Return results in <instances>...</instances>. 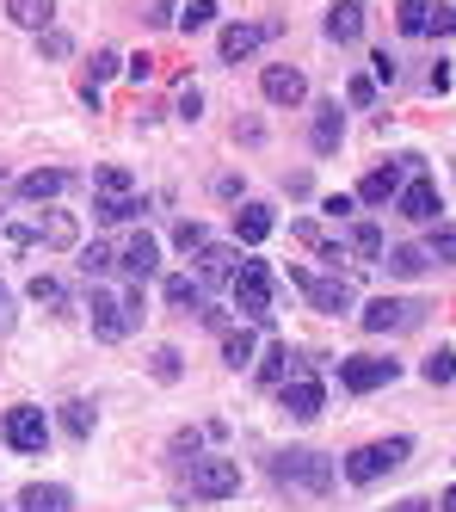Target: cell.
Wrapping results in <instances>:
<instances>
[{
  "label": "cell",
  "instance_id": "obj_39",
  "mask_svg": "<svg viewBox=\"0 0 456 512\" xmlns=\"http://www.w3.org/2000/svg\"><path fill=\"white\" fill-rule=\"evenodd\" d=\"M426 31H438V38H456V7H450V0H432V19H426Z\"/></svg>",
  "mask_w": 456,
  "mask_h": 512
},
{
  "label": "cell",
  "instance_id": "obj_47",
  "mask_svg": "<svg viewBox=\"0 0 456 512\" xmlns=\"http://www.w3.org/2000/svg\"><path fill=\"white\" fill-rule=\"evenodd\" d=\"M124 75H130V81H148V75H155V56H130Z\"/></svg>",
  "mask_w": 456,
  "mask_h": 512
},
{
  "label": "cell",
  "instance_id": "obj_50",
  "mask_svg": "<svg viewBox=\"0 0 456 512\" xmlns=\"http://www.w3.org/2000/svg\"><path fill=\"white\" fill-rule=\"evenodd\" d=\"M438 506H444V512H456V488H450V494H444V500H438Z\"/></svg>",
  "mask_w": 456,
  "mask_h": 512
},
{
  "label": "cell",
  "instance_id": "obj_6",
  "mask_svg": "<svg viewBox=\"0 0 456 512\" xmlns=\"http://www.w3.org/2000/svg\"><path fill=\"white\" fill-rule=\"evenodd\" d=\"M290 278L309 290V303H315L321 315H352V303H358L352 278H315V272H302V266H290Z\"/></svg>",
  "mask_w": 456,
  "mask_h": 512
},
{
  "label": "cell",
  "instance_id": "obj_21",
  "mask_svg": "<svg viewBox=\"0 0 456 512\" xmlns=\"http://www.w3.org/2000/svg\"><path fill=\"white\" fill-rule=\"evenodd\" d=\"M19 512H74V494L56 482H25L19 488Z\"/></svg>",
  "mask_w": 456,
  "mask_h": 512
},
{
  "label": "cell",
  "instance_id": "obj_26",
  "mask_svg": "<svg viewBox=\"0 0 456 512\" xmlns=\"http://www.w3.org/2000/svg\"><path fill=\"white\" fill-rule=\"evenodd\" d=\"M235 235L253 247V241H265V235H272V210H265V204H241L235 210Z\"/></svg>",
  "mask_w": 456,
  "mask_h": 512
},
{
  "label": "cell",
  "instance_id": "obj_7",
  "mask_svg": "<svg viewBox=\"0 0 456 512\" xmlns=\"http://www.w3.org/2000/svg\"><path fill=\"white\" fill-rule=\"evenodd\" d=\"M0 438H7L19 457H37V451H44V438H50V420L19 401V408H7V420H0Z\"/></svg>",
  "mask_w": 456,
  "mask_h": 512
},
{
  "label": "cell",
  "instance_id": "obj_19",
  "mask_svg": "<svg viewBox=\"0 0 456 512\" xmlns=\"http://www.w3.org/2000/svg\"><path fill=\"white\" fill-rule=\"evenodd\" d=\"M309 142H315V155H333L339 142H346V118H339V105L321 99L315 105V124H309Z\"/></svg>",
  "mask_w": 456,
  "mask_h": 512
},
{
  "label": "cell",
  "instance_id": "obj_45",
  "mask_svg": "<svg viewBox=\"0 0 456 512\" xmlns=\"http://www.w3.org/2000/svg\"><path fill=\"white\" fill-rule=\"evenodd\" d=\"M198 112H204V93H198V87H185V93H179V118H185V124H192Z\"/></svg>",
  "mask_w": 456,
  "mask_h": 512
},
{
  "label": "cell",
  "instance_id": "obj_37",
  "mask_svg": "<svg viewBox=\"0 0 456 512\" xmlns=\"http://www.w3.org/2000/svg\"><path fill=\"white\" fill-rule=\"evenodd\" d=\"M87 68H93V81H87V87H99V81H111V75H124V56H118V50H93Z\"/></svg>",
  "mask_w": 456,
  "mask_h": 512
},
{
  "label": "cell",
  "instance_id": "obj_9",
  "mask_svg": "<svg viewBox=\"0 0 456 512\" xmlns=\"http://www.w3.org/2000/svg\"><path fill=\"white\" fill-rule=\"evenodd\" d=\"M401 364L389 358H370V352H352V358H339V383H346L352 395H370V389H389L395 383Z\"/></svg>",
  "mask_w": 456,
  "mask_h": 512
},
{
  "label": "cell",
  "instance_id": "obj_17",
  "mask_svg": "<svg viewBox=\"0 0 456 512\" xmlns=\"http://www.w3.org/2000/svg\"><path fill=\"white\" fill-rule=\"evenodd\" d=\"M278 395H284V414H290V420H315V414H321V401H327L315 377H290Z\"/></svg>",
  "mask_w": 456,
  "mask_h": 512
},
{
  "label": "cell",
  "instance_id": "obj_41",
  "mask_svg": "<svg viewBox=\"0 0 456 512\" xmlns=\"http://www.w3.org/2000/svg\"><path fill=\"white\" fill-rule=\"evenodd\" d=\"M179 371H185V358H179L173 346H161V352H155V377H161V383H179Z\"/></svg>",
  "mask_w": 456,
  "mask_h": 512
},
{
  "label": "cell",
  "instance_id": "obj_27",
  "mask_svg": "<svg viewBox=\"0 0 456 512\" xmlns=\"http://www.w3.org/2000/svg\"><path fill=\"white\" fill-rule=\"evenodd\" d=\"M259 340H253V327H235V334H222V364L228 371H241V364H253Z\"/></svg>",
  "mask_w": 456,
  "mask_h": 512
},
{
  "label": "cell",
  "instance_id": "obj_13",
  "mask_svg": "<svg viewBox=\"0 0 456 512\" xmlns=\"http://www.w3.org/2000/svg\"><path fill=\"white\" fill-rule=\"evenodd\" d=\"M265 38H278V19H253V25H228L216 50H222V62H247V56H253V50H259Z\"/></svg>",
  "mask_w": 456,
  "mask_h": 512
},
{
  "label": "cell",
  "instance_id": "obj_51",
  "mask_svg": "<svg viewBox=\"0 0 456 512\" xmlns=\"http://www.w3.org/2000/svg\"><path fill=\"white\" fill-rule=\"evenodd\" d=\"M0 303H7V290H0Z\"/></svg>",
  "mask_w": 456,
  "mask_h": 512
},
{
  "label": "cell",
  "instance_id": "obj_3",
  "mask_svg": "<svg viewBox=\"0 0 456 512\" xmlns=\"http://www.w3.org/2000/svg\"><path fill=\"white\" fill-rule=\"evenodd\" d=\"M407 451H413V438H376V445H358V451L346 457V482H352V488L383 482L389 469H401V463H407Z\"/></svg>",
  "mask_w": 456,
  "mask_h": 512
},
{
  "label": "cell",
  "instance_id": "obj_48",
  "mask_svg": "<svg viewBox=\"0 0 456 512\" xmlns=\"http://www.w3.org/2000/svg\"><path fill=\"white\" fill-rule=\"evenodd\" d=\"M346 99H352V105H370V99H376V81H364V75H358V81L346 87Z\"/></svg>",
  "mask_w": 456,
  "mask_h": 512
},
{
  "label": "cell",
  "instance_id": "obj_30",
  "mask_svg": "<svg viewBox=\"0 0 456 512\" xmlns=\"http://www.w3.org/2000/svg\"><path fill=\"white\" fill-rule=\"evenodd\" d=\"M93 216H99V223H130V216H148V198H142V192L111 198V204H93Z\"/></svg>",
  "mask_w": 456,
  "mask_h": 512
},
{
  "label": "cell",
  "instance_id": "obj_8",
  "mask_svg": "<svg viewBox=\"0 0 456 512\" xmlns=\"http://www.w3.org/2000/svg\"><path fill=\"white\" fill-rule=\"evenodd\" d=\"M370 334H401V327H420L426 321V303H407V297H376V303H364V315H358Z\"/></svg>",
  "mask_w": 456,
  "mask_h": 512
},
{
  "label": "cell",
  "instance_id": "obj_24",
  "mask_svg": "<svg viewBox=\"0 0 456 512\" xmlns=\"http://www.w3.org/2000/svg\"><path fill=\"white\" fill-rule=\"evenodd\" d=\"M7 19H13V25H25V31H50L56 0H7Z\"/></svg>",
  "mask_w": 456,
  "mask_h": 512
},
{
  "label": "cell",
  "instance_id": "obj_43",
  "mask_svg": "<svg viewBox=\"0 0 456 512\" xmlns=\"http://www.w3.org/2000/svg\"><path fill=\"white\" fill-rule=\"evenodd\" d=\"M426 93H438V99L450 93V62H444V56L432 62V75H426Z\"/></svg>",
  "mask_w": 456,
  "mask_h": 512
},
{
  "label": "cell",
  "instance_id": "obj_11",
  "mask_svg": "<svg viewBox=\"0 0 456 512\" xmlns=\"http://www.w3.org/2000/svg\"><path fill=\"white\" fill-rule=\"evenodd\" d=\"M413 167H420V155H401V161H389V167H370L364 186H358V204H395V192L407 186Z\"/></svg>",
  "mask_w": 456,
  "mask_h": 512
},
{
  "label": "cell",
  "instance_id": "obj_36",
  "mask_svg": "<svg viewBox=\"0 0 456 512\" xmlns=\"http://www.w3.org/2000/svg\"><path fill=\"white\" fill-rule=\"evenodd\" d=\"M216 19V0H185V13L173 19V25H185V31H204Z\"/></svg>",
  "mask_w": 456,
  "mask_h": 512
},
{
  "label": "cell",
  "instance_id": "obj_44",
  "mask_svg": "<svg viewBox=\"0 0 456 512\" xmlns=\"http://www.w3.org/2000/svg\"><path fill=\"white\" fill-rule=\"evenodd\" d=\"M321 210H327V216H333V223H346V216H352V210H358V198H346V192H333V198H327V204H321Z\"/></svg>",
  "mask_w": 456,
  "mask_h": 512
},
{
  "label": "cell",
  "instance_id": "obj_15",
  "mask_svg": "<svg viewBox=\"0 0 456 512\" xmlns=\"http://www.w3.org/2000/svg\"><path fill=\"white\" fill-rule=\"evenodd\" d=\"M395 216H407V223H432L438 216V186L432 179H407V186L395 192Z\"/></svg>",
  "mask_w": 456,
  "mask_h": 512
},
{
  "label": "cell",
  "instance_id": "obj_5",
  "mask_svg": "<svg viewBox=\"0 0 456 512\" xmlns=\"http://www.w3.org/2000/svg\"><path fill=\"white\" fill-rule=\"evenodd\" d=\"M272 266L265 260H241L235 266V315H247V321H272Z\"/></svg>",
  "mask_w": 456,
  "mask_h": 512
},
{
  "label": "cell",
  "instance_id": "obj_23",
  "mask_svg": "<svg viewBox=\"0 0 456 512\" xmlns=\"http://www.w3.org/2000/svg\"><path fill=\"white\" fill-rule=\"evenodd\" d=\"M383 266H389L395 278H420V272L432 266V253H426V247H407V241H401V247H383Z\"/></svg>",
  "mask_w": 456,
  "mask_h": 512
},
{
  "label": "cell",
  "instance_id": "obj_42",
  "mask_svg": "<svg viewBox=\"0 0 456 512\" xmlns=\"http://www.w3.org/2000/svg\"><path fill=\"white\" fill-rule=\"evenodd\" d=\"M370 68H376V81H389V87H395V75H401V62H395L389 50H376V56H370Z\"/></svg>",
  "mask_w": 456,
  "mask_h": 512
},
{
  "label": "cell",
  "instance_id": "obj_14",
  "mask_svg": "<svg viewBox=\"0 0 456 512\" xmlns=\"http://www.w3.org/2000/svg\"><path fill=\"white\" fill-rule=\"evenodd\" d=\"M155 266H161V241L148 235V229H142V235H130V241L118 247V272H130L136 284H142V278H155Z\"/></svg>",
  "mask_w": 456,
  "mask_h": 512
},
{
  "label": "cell",
  "instance_id": "obj_22",
  "mask_svg": "<svg viewBox=\"0 0 456 512\" xmlns=\"http://www.w3.org/2000/svg\"><path fill=\"white\" fill-rule=\"evenodd\" d=\"M62 186H68V173H62V167H37V173H25V179H19V198L50 204V198H62Z\"/></svg>",
  "mask_w": 456,
  "mask_h": 512
},
{
  "label": "cell",
  "instance_id": "obj_20",
  "mask_svg": "<svg viewBox=\"0 0 456 512\" xmlns=\"http://www.w3.org/2000/svg\"><path fill=\"white\" fill-rule=\"evenodd\" d=\"M235 247H198V284L216 290V284H235Z\"/></svg>",
  "mask_w": 456,
  "mask_h": 512
},
{
  "label": "cell",
  "instance_id": "obj_35",
  "mask_svg": "<svg viewBox=\"0 0 456 512\" xmlns=\"http://www.w3.org/2000/svg\"><path fill=\"white\" fill-rule=\"evenodd\" d=\"M420 371H426V383H432V389H438V383H450V377H456V352H444V346H438V352L420 364Z\"/></svg>",
  "mask_w": 456,
  "mask_h": 512
},
{
  "label": "cell",
  "instance_id": "obj_28",
  "mask_svg": "<svg viewBox=\"0 0 456 512\" xmlns=\"http://www.w3.org/2000/svg\"><path fill=\"white\" fill-rule=\"evenodd\" d=\"M167 303H173V309H192V315H198V309H204V284H198L192 272L167 278Z\"/></svg>",
  "mask_w": 456,
  "mask_h": 512
},
{
  "label": "cell",
  "instance_id": "obj_34",
  "mask_svg": "<svg viewBox=\"0 0 456 512\" xmlns=\"http://www.w3.org/2000/svg\"><path fill=\"white\" fill-rule=\"evenodd\" d=\"M352 253H358V260H383V229H376V223H358V229H352Z\"/></svg>",
  "mask_w": 456,
  "mask_h": 512
},
{
  "label": "cell",
  "instance_id": "obj_49",
  "mask_svg": "<svg viewBox=\"0 0 456 512\" xmlns=\"http://www.w3.org/2000/svg\"><path fill=\"white\" fill-rule=\"evenodd\" d=\"M389 512H432L426 500H401V506H389Z\"/></svg>",
  "mask_w": 456,
  "mask_h": 512
},
{
  "label": "cell",
  "instance_id": "obj_40",
  "mask_svg": "<svg viewBox=\"0 0 456 512\" xmlns=\"http://www.w3.org/2000/svg\"><path fill=\"white\" fill-rule=\"evenodd\" d=\"M173 247H179V253H198V247H210L204 223H179V229H173Z\"/></svg>",
  "mask_w": 456,
  "mask_h": 512
},
{
  "label": "cell",
  "instance_id": "obj_16",
  "mask_svg": "<svg viewBox=\"0 0 456 512\" xmlns=\"http://www.w3.org/2000/svg\"><path fill=\"white\" fill-rule=\"evenodd\" d=\"M290 377H309V364H302L284 340H272L265 346V364H259V383H272V389H284Z\"/></svg>",
  "mask_w": 456,
  "mask_h": 512
},
{
  "label": "cell",
  "instance_id": "obj_1",
  "mask_svg": "<svg viewBox=\"0 0 456 512\" xmlns=\"http://www.w3.org/2000/svg\"><path fill=\"white\" fill-rule=\"evenodd\" d=\"M0 241L7 247H74L81 241V223L68 210H44V216H25V223H0Z\"/></svg>",
  "mask_w": 456,
  "mask_h": 512
},
{
  "label": "cell",
  "instance_id": "obj_33",
  "mask_svg": "<svg viewBox=\"0 0 456 512\" xmlns=\"http://www.w3.org/2000/svg\"><path fill=\"white\" fill-rule=\"evenodd\" d=\"M426 253H432V266H456V223H444V229H432V241H426Z\"/></svg>",
  "mask_w": 456,
  "mask_h": 512
},
{
  "label": "cell",
  "instance_id": "obj_12",
  "mask_svg": "<svg viewBox=\"0 0 456 512\" xmlns=\"http://www.w3.org/2000/svg\"><path fill=\"white\" fill-rule=\"evenodd\" d=\"M259 93L272 99V105H302L309 99V75H302V68H290V62H272L259 75Z\"/></svg>",
  "mask_w": 456,
  "mask_h": 512
},
{
  "label": "cell",
  "instance_id": "obj_46",
  "mask_svg": "<svg viewBox=\"0 0 456 512\" xmlns=\"http://www.w3.org/2000/svg\"><path fill=\"white\" fill-rule=\"evenodd\" d=\"M68 50H74V38H68V31H44V56H56V62H62Z\"/></svg>",
  "mask_w": 456,
  "mask_h": 512
},
{
  "label": "cell",
  "instance_id": "obj_52",
  "mask_svg": "<svg viewBox=\"0 0 456 512\" xmlns=\"http://www.w3.org/2000/svg\"><path fill=\"white\" fill-rule=\"evenodd\" d=\"M0 223H7V216H0Z\"/></svg>",
  "mask_w": 456,
  "mask_h": 512
},
{
  "label": "cell",
  "instance_id": "obj_10",
  "mask_svg": "<svg viewBox=\"0 0 456 512\" xmlns=\"http://www.w3.org/2000/svg\"><path fill=\"white\" fill-rule=\"evenodd\" d=\"M241 488V463L228 457H192V494L198 500H228Z\"/></svg>",
  "mask_w": 456,
  "mask_h": 512
},
{
  "label": "cell",
  "instance_id": "obj_25",
  "mask_svg": "<svg viewBox=\"0 0 456 512\" xmlns=\"http://www.w3.org/2000/svg\"><path fill=\"white\" fill-rule=\"evenodd\" d=\"M136 192V179H130V167H99L93 173V204H111V198H130Z\"/></svg>",
  "mask_w": 456,
  "mask_h": 512
},
{
  "label": "cell",
  "instance_id": "obj_32",
  "mask_svg": "<svg viewBox=\"0 0 456 512\" xmlns=\"http://www.w3.org/2000/svg\"><path fill=\"white\" fill-rule=\"evenodd\" d=\"M31 303H37V309H68V297H62V284H56L50 272H37V278H31Z\"/></svg>",
  "mask_w": 456,
  "mask_h": 512
},
{
  "label": "cell",
  "instance_id": "obj_38",
  "mask_svg": "<svg viewBox=\"0 0 456 512\" xmlns=\"http://www.w3.org/2000/svg\"><path fill=\"white\" fill-rule=\"evenodd\" d=\"M62 426H68L74 438H87V432H93V408H87V401H68V408H62Z\"/></svg>",
  "mask_w": 456,
  "mask_h": 512
},
{
  "label": "cell",
  "instance_id": "obj_18",
  "mask_svg": "<svg viewBox=\"0 0 456 512\" xmlns=\"http://www.w3.org/2000/svg\"><path fill=\"white\" fill-rule=\"evenodd\" d=\"M327 38L333 44H358L364 38V0H333L327 7Z\"/></svg>",
  "mask_w": 456,
  "mask_h": 512
},
{
  "label": "cell",
  "instance_id": "obj_2",
  "mask_svg": "<svg viewBox=\"0 0 456 512\" xmlns=\"http://www.w3.org/2000/svg\"><path fill=\"white\" fill-rule=\"evenodd\" d=\"M272 475H278L284 488H296V494H327L339 469H333V457H327V451L296 445V451H278V457H272Z\"/></svg>",
  "mask_w": 456,
  "mask_h": 512
},
{
  "label": "cell",
  "instance_id": "obj_4",
  "mask_svg": "<svg viewBox=\"0 0 456 512\" xmlns=\"http://www.w3.org/2000/svg\"><path fill=\"white\" fill-rule=\"evenodd\" d=\"M87 315H93V334L118 346V340L130 334V327L142 321V284L130 290V297H111V290H99V284H93V303H87Z\"/></svg>",
  "mask_w": 456,
  "mask_h": 512
},
{
  "label": "cell",
  "instance_id": "obj_31",
  "mask_svg": "<svg viewBox=\"0 0 456 512\" xmlns=\"http://www.w3.org/2000/svg\"><path fill=\"white\" fill-rule=\"evenodd\" d=\"M81 272H87V278H105V272H118V247H105V241L81 247Z\"/></svg>",
  "mask_w": 456,
  "mask_h": 512
},
{
  "label": "cell",
  "instance_id": "obj_29",
  "mask_svg": "<svg viewBox=\"0 0 456 512\" xmlns=\"http://www.w3.org/2000/svg\"><path fill=\"white\" fill-rule=\"evenodd\" d=\"M426 19H432V0H401V7H395L401 38H426Z\"/></svg>",
  "mask_w": 456,
  "mask_h": 512
}]
</instances>
